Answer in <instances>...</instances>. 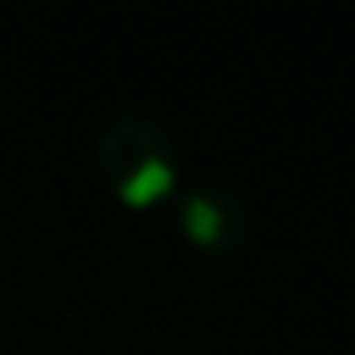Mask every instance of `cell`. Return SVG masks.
Returning a JSON list of instances; mask_svg holds the SVG:
<instances>
[{"mask_svg": "<svg viewBox=\"0 0 355 355\" xmlns=\"http://www.w3.org/2000/svg\"><path fill=\"white\" fill-rule=\"evenodd\" d=\"M100 172L126 207L149 210L172 195L180 180V157L157 119L123 115L100 134Z\"/></svg>", "mask_w": 355, "mask_h": 355, "instance_id": "1", "label": "cell"}, {"mask_svg": "<svg viewBox=\"0 0 355 355\" xmlns=\"http://www.w3.org/2000/svg\"><path fill=\"white\" fill-rule=\"evenodd\" d=\"M180 230L202 252H237L248 237V210L230 187L195 184L184 191L180 202Z\"/></svg>", "mask_w": 355, "mask_h": 355, "instance_id": "2", "label": "cell"}]
</instances>
